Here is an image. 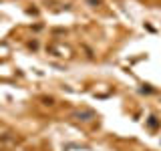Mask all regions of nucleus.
Returning <instances> with one entry per match:
<instances>
[{
    "instance_id": "obj_1",
    "label": "nucleus",
    "mask_w": 161,
    "mask_h": 151,
    "mask_svg": "<svg viewBox=\"0 0 161 151\" xmlns=\"http://www.w3.org/2000/svg\"><path fill=\"white\" fill-rule=\"evenodd\" d=\"M75 117H77V119H83V121H87V119H93V117H95V113H93V111H85V113H77Z\"/></svg>"
},
{
    "instance_id": "obj_2",
    "label": "nucleus",
    "mask_w": 161,
    "mask_h": 151,
    "mask_svg": "<svg viewBox=\"0 0 161 151\" xmlns=\"http://www.w3.org/2000/svg\"><path fill=\"white\" fill-rule=\"evenodd\" d=\"M89 2H93V4H97V2H99V0H89Z\"/></svg>"
}]
</instances>
